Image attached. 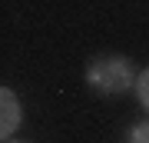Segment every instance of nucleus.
<instances>
[{
  "label": "nucleus",
  "instance_id": "nucleus-1",
  "mask_svg": "<svg viewBox=\"0 0 149 143\" xmlns=\"http://www.w3.org/2000/svg\"><path fill=\"white\" fill-rule=\"evenodd\" d=\"M136 70L126 57H96L90 67H86V83L93 87L96 93H126L136 87Z\"/></svg>",
  "mask_w": 149,
  "mask_h": 143
},
{
  "label": "nucleus",
  "instance_id": "nucleus-2",
  "mask_svg": "<svg viewBox=\"0 0 149 143\" xmlns=\"http://www.w3.org/2000/svg\"><path fill=\"white\" fill-rule=\"evenodd\" d=\"M17 127H20V100H17V93L10 87H3L0 90V137L10 140Z\"/></svg>",
  "mask_w": 149,
  "mask_h": 143
},
{
  "label": "nucleus",
  "instance_id": "nucleus-3",
  "mask_svg": "<svg viewBox=\"0 0 149 143\" xmlns=\"http://www.w3.org/2000/svg\"><path fill=\"white\" fill-rule=\"evenodd\" d=\"M136 93H139V103L149 110V67L143 70V73L136 77Z\"/></svg>",
  "mask_w": 149,
  "mask_h": 143
},
{
  "label": "nucleus",
  "instance_id": "nucleus-4",
  "mask_svg": "<svg viewBox=\"0 0 149 143\" xmlns=\"http://www.w3.org/2000/svg\"><path fill=\"white\" fill-rule=\"evenodd\" d=\"M129 143H149V120L136 123V127L129 130Z\"/></svg>",
  "mask_w": 149,
  "mask_h": 143
},
{
  "label": "nucleus",
  "instance_id": "nucleus-5",
  "mask_svg": "<svg viewBox=\"0 0 149 143\" xmlns=\"http://www.w3.org/2000/svg\"><path fill=\"white\" fill-rule=\"evenodd\" d=\"M3 143H23V140H3Z\"/></svg>",
  "mask_w": 149,
  "mask_h": 143
}]
</instances>
